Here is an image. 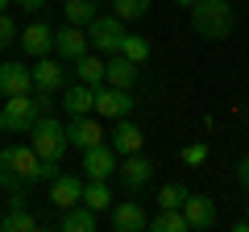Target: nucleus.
<instances>
[{
	"mask_svg": "<svg viewBox=\"0 0 249 232\" xmlns=\"http://www.w3.org/2000/svg\"><path fill=\"white\" fill-rule=\"evenodd\" d=\"M191 29L208 42H224L237 29V13L229 0H196L191 4Z\"/></svg>",
	"mask_w": 249,
	"mask_h": 232,
	"instance_id": "f257e3e1",
	"label": "nucleus"
},
{
	"mask_svg": "<svg viewBox=\"0 0 249 232\" xmlns=\"http://www.w3.org/2000/svg\"><path fill=\"white\" fill-rule=\"evenodd\" d=\"M50 104H54L50 91H37V96H29V91L25 96H9L4 104H0L4 108V129H9V133H29L37 116L50 112Z\"/></svg>",
	"mask_w": 249,
	"mask_h": 232,
	"instance_id": "f03ea898",
	"label": "nucleus"
},
{
	"mask_svg": "<svg viewBox=\"0 0 249 232\" xmlns=\"http://www.w3.org/2000/svg\"><path fill=\"white\" fill-rule=\"evenodd\" d=\"M0 166H9L13 174H21L25 182H50L58 174V162H42L34 153V145H4L0 149Z\"/></svg>",
	"mask_w": 249,
	"mask_h": 232,
	"instance_id": "7ed1b4c3",
	"label": "nucleus"
},
{
	"mask_svg": "<svg viewBox=\"0 0 249 232\" xmlns=\"http://www.w3.org/2000/svg\"><path fill=\"white\" fill-rule=\"evenodd\" d=\"M29 145L42 162H62L67 153V125H58L54 116H37L34 129H29Z\"/></svg>",
	"mask_w": 249,
	"mask_h": 232,
	"instance_id": "20e7f679",
	"label": "nucleus"
},
{
	"mask_svg": "<svg viewBox=\"0 0 249 232\" xmlns=\"http://www.w3.org/2000/svg\"><path fill=\"white\" fill-rule=\"evenodd\" d=\"M124 33H129V29H124V21L116 17V13H108V17H91L88 21V46L96 54H121V42H124Z\"/></svg>",
	"mask_w": 249,
	"mask_h": 232,
	"instance_id": "39448f33",
	"label": "nucleus"
},
{
	"mask_svg": "<svg viewBox=\"0 0 249 232\" xmlns=\"http://www.w3.org/2000/svg\"><path fill=\"white\" fill-rule=\"evenodd\" d=\"M133 91L129 87H112V83H100L96 87V104H91V112L100 116V120H121V116L133 112Z\"/></svg>",
	"mask_w": 249,
	"mask_h": 232,
	"instance_id": "423d86ee",
	"label": "nucleus"
},
{
	"mask_svg": "<svg viewBox=\"0 0 249 232\" xmlns=\"http://www.w3.org/2000/svg\"><path fill=\"white\" fill-rule=\"evenodd\" d=\"M116 179L124 182V191H142V187H150V179H154V162L142 158V149L124 153V162H116Z\"/></svg>",
	"mask_w": 249,
	"mask_h": 232,
	"instance_id": "0eeeda50",
	"label": "nucleus"
},
{
	"mask_svg": "<svg viewBox=\"0 0 249 232\" xmlns=\"http://www.w3.org/2000/svg\"><path fill=\"white\" fill-rule=\"evenodd\" d=\"M88 50L91 46H88V29L83 25H71V21H67L62 29H54V54H58L62 63H75V58H83Z\"/></svg>",
	"mask_w": 249,
	"mask_h": 232,
	"instance_id": "6e6552de",
	"label": "nucleus"
},
{
	"mask_svg": "<svg viewBox=\"0 0 249 232\" xmlns=\"http://www.w3.org/2000/svg\"><path fill=\"white\" fill-rule=\"evenodd\" d=\"M29 75H34V87L37 91H62V87H67V66H62V58H50V54L34 58Z\"/></svg>",
	"mask_w": 249,
	"mask_h": 232,
	"instance_id": "1a4fd4ad",
	"label": "nucleus"
},
{
	"mask_svg": "<svg viewBox=\"0 0 249 232\" xmlns=\"http://www.w3.org/2000/svg\"><path fill=\"white\" fill-rule=\"evenodd\" d=\"M104 141V125H100L96 116H71V125H67V145H75V149H91V145Z\"/></svg>",
	"mask_w": 249,
	"mask_h": 232,
	"instance_id": "9d476101",
	"label": "nucleus"
},
{
	"mask_svg": "<svg viewBox=\"0 0 249 232\" xmlns=\"http://www.w3.org/2000/svg\"><path fill=\"white\" fill-rule=\"evenodd\" d=\"M83 174H88V179H112L116 174V149L108 141L83 149Z\"/></svg>",
	"mask_w": 249,
	"mask_h": 232,
	"instance_id": "9b49d317",
	"label": "nucleus"
},
{
	"mask_svg": "<svg viewBox=\"0 0 249 232\" xmlns=\"http://www.w3.org/2000/svg\"><path fill=\"white\" fill-rule=\"evenodd\" d=\"M17 42H21V50L29 54V58H42V54H50L54 50V25H46V21H34V25H25L17 33Z\"/></svg>",
	"mask_w": 249,
	"mask_h": 232,
	"instance_id": "f8f14e48",
	"label": "nucleus"
},
{
	"mask_svg": "<svg viewBox=\"0 0 249 232\" xmlns=\"http://www.w3.org/2000/svg\"><path fill=\"white\" fill-rule=\"evenodd\" d=\"M34 91V75H29L25 63H0V99L9 96H25Z\"/></svg>",
	"mask_w": 249,
	"mask_h": 232,
	"instance_id": "ddd939ff",
	"label": "nucleus"
},
{
	"mask_svg": "<svg viewBox=\"0 0 249 232\" xmlns=\"http://www.w3.org/2000/svg\"><path fill=\"white\" fill-rule=\"evenodd\" d=\"M183 215H187V228H212L216 224V199H208V195H191L187 191V199H183Z\"/></svg>",
	"mask_w": 249,
	"mask_h": 232,
	"instance_id": "4468645a",
	"label": "nucleus"
},
{
	"mask_svg": "<svg viewBox=\"0 0 249 232\" xmlns=\"http://www.w3.org/2000/svg\"><path fill=\"white\" fill-rule=\"evenodd\" d=\"M137 75H142V66H137L133 58H124V54H108V63H104V83H112V87H129V91H133Z\"/></svg>",
	"mask_w": 249,
	"mask_h": 232,
	"instance_id": "2eb2a0df",
	"label": "nucleus"
},
{
	"mask_svg": "<svg viewBox=\"0 0 249 232\" xmlns=\"http://www.w3.org/2000/svg\"><path fill=\"white\" fill-rule=\"evenodd\" d=\"M108 145H112L116 153H137L145 145V133H142V125H133L129 116H121L116 120V129L108 133Z\"/></svg>",
	"mask_w": 249,
	"mask_h": 232,
	"instance_id": "dca6fc26",
	"label": "nucleus"
},
{
	"mask_svg": "<svg viewBox=\"0 0 249 232\" xmlns=\"http://www.w3.org/2000/svg\"><path fill=\"white\" fill-rule=\"evenodd\" d=\"M145 224H150V215H145L142 203H133V199L112 203V228H116V232H142Z\"/></svg>",
	"mask_w": 249,
	"mask_h": 232,
	"instance_id": "f3484780",
	"label": "nucleus"
},
{
	"mask_svg": "<svg viewBox=\"0 0 249 232\" xmlns=\"http://www.w3.org/2000/svg\"><path fill=\"white\" fill-rule=\"evenodd\" d=\"M83 199V179H75V174H54L50 179V203L58 207H75Z\"/></svg>",
	"mask_w": 249,
	"mask_h": 232,
	"instance_id": "a211bd4d",
	"label": "nucleus"
},
{
	"mask_svg": "<svg viewBox=\"0 0 249 232\" xmlns=\"http://www.w3.org/2000/svg\"><path fill=\"white\" fill-rule=\"evenodd\" d=\"M62 112L67 116H88L91 104H96V87H88V83H71V87H62Z\"/></svg>",
	"mask_w": 249,
	"mask_h": 232,
	"instance_id": "6ab92c4d",
	"label": "nucleus"
},
{
	"mask_svg": "<svg viewBox=\"0 0 249 232\" xmlns=\"http://www.w3.org/2000/svg\"><path fill=\"white\" fill-rule=\"evenodd\" d=\"M75 79L88 83V87H100V83H104V54L88 50L83 58H75Z\"/></svg>",
	"mask_w": 249,
	"mask_h": 232,
	"instance_id": "aec40b11",
	"label": "nucleus"
},
{
	"mask_svg": "<svg viewBox=\"0 0 249 232\" xmlns=\"http://www.w3.org/2000/svg\"><path fill=\"white\" fill-rule=\"evenodd\" d=\"M62 232H96V212L83 203L62 207Z\"/></svg>",
	"mask_w": 249,
	"mask_h": 232,
	"instance_id": "412c9836",
	"label": "nucleus"
},
{
	"mask_svg": "<svg viewBox=\"0 0 249 232\" xmlns=\"http://www.w3.org/2000/svg\"><path fill=\"white\" fill-rule=\"evenodd\" d=\"M0 228L4 232H34L37 228V215L29 207H9V212L0 215Z\"/></svg>",
	"mask_w": 249,
	"mask_h": 232,
	"instance_id": "4be33fe9",
	"label": "nucleus"
},
{
	"mask_svg": "<svg viewBox=\"0 0 249 232\" xmlns=\"http://www.w3.org/2000/svg\"><path fill=\"white\" fill-rule=\"evenodd\" d=\"M145 228H154V232H187V215H183V207H162Z\"/></svg>",
	"mask_w": 249,
	"mask_h": 232,
	"instance_id": "5701e85b",
	"label": "nucleus"
},
{
	"mask_svg": "<svg viewBox=\"0 0 249 232\" xmlns=\"http://www.w3.org/2000/svg\"><path fill=\"white\" fill-rule=\"evenodd\" d=\"M96 4H100V0H62V13H67L71 25H83V29H88V21L100 13Z\"/></svg>",
	"mask_w": 249,
	"mask_h": 232,
	"instance_id": "b1692460",
	"label": "nucleus"
},
{
	"mask_svg": "<svg viewBox=\"0 0 249 232\" xmlns=\"http://www.w3.org/2000/svg\"><path fill=\"white\" fill-rule=\"evenodd\" d=\"M121 54L124 58H133L137 66L150 58V37H142V33H124V42H121Z\"/></svg>",
	"mask_w": 249,
	"mask_h": 232,
	"instance_id": "393cba45",
	"label": "nucleus"
},
{
	"mask_svg": "<svg viewBox=\"0 0 249 232\" xmlns=\"http://www.w3.org/2000/svg\"><path fill=\"white\" fill-rule=\"evenodd\" d=\"M108 4H112V13L121 21H142L150 13V0H108Z\"/></svg>",
	"mask_w": 249,
	"mask_h": 232,
	"instance_id": "a878e982",
	"label": "nucleus"
},
{
	"mask_svg": "<svg viewBox=\"0 0 249 232\" xmlns=\"http://www.w3.org/2000/svg\"><path fill=\"white\" fill-rule=\"evenodd\" d=\"M183 199H187V187H183V182H170V187L158 191V207H183Z\"/></svg>",
	"mask_w": 249,
	"mask_h": 232,
	"instance_id": "bb28decb",
	"label": "nucleus"
},
{
	"mask_svg": "<svg viewBox=\"0 0 249 232\" xmlns=\"http://www.w3.org/2000/svg\"><path fill=\"white\" fill-rule=\"evenodd\" d=\"M17 33H21V29L13 25V17H9V13H0V54H4L13 42H17Z\"/></svg>",
	"mask_w": 249,
	"mask_h": 232,
	"instance_id": "cd10ccee",
	"label": "nucleus"
},
{
	"mask_svg": "<svg viewBox=\"0 0 249 232\" xmlns=\"http://www.w3.org/2000/svg\"><path fill=\"white\" fill-rule=\"evenodd\" d=\"M183 162H187V166H204V162H208V145H204V141L183 145Z\"/></svg>",
	"mask_w": 249,
	"mask_h": 232,
	"instance_id": "c85d7f7f",
	"label": "nucleus"
},
{
	"mask_svg": "<svg viewBox=\"0 0 249 232\" xmlns=\"http://www.w3.org/2000/svg\"><path fill=\"white\" fill-rule=\"evenodd\" d=\"M237 182H241V187L249 191V153H245V158L237 162Z\"/></svg>",
	"mask_w": 249,
	"mask_h": 232,
	"instance_id": "c756f323",
	"label": "nucleus"
},
{
	"mask_svg": "<svg viewBox=\"0 0 249 232\" xmlns=\"http://www.w3.org/2000/svg\"><path fill=\"white\" fill-rule=\"evenodd\" d=\"M13 4H21L25 13H42L46 9V0H13Z\"/></svg>",
	"mask_w": 249,
	"mask_h": 232,
	"instance_id": "7c9ffc66",
	"label": "nucleus"
},
{
	"mask_svg": "<svg viewBox=\"0 0 249 232\" xmlns=\"http://www.w3.org/2000/svg\"><path fill=\"white\" fill-rule=\"evenodd\" d=\"M175 4H178V9H191V4H196V0H175Z\"/></svg>",
	"mask_w": 249,
	"mask_h": 232,
	"instance_id": "2f4dec72",
	"label": "nucleus"
},
{
	"mask_svg": "<svg viewBox=\"0 0 249 232\" xmlns=\"http://www.w3.org/2000/svg\"><path fill=\"white\" fill-rule=\"evenodd\" d=\"M0 13H9V0H0Z\"/></svg>",
	"mask_w": 249,
	"mask_h": 232,
	"instance_id": "473e14b6",
	"label": "nucleus"
},
{
	"mask_svg": "<svg viewBox=\"0 0 249 232\" xmlns=\"http://www.w3.org/2000/svg\"><path fill=\"white\" fill-rule=\"evenodd\" d=\"M0 133H4V108H0Z\"/></svg>",
	"mask_w": 249,
	"mask_h": 232,
	"instance_id": "72a5a7b5",
	"label": "nucleus"
},
{
	"mask_svg": "<svg viewBox=\"0 0 249 232\" xmlns=\"http://www.w3.org/2000/svg\"><path fill=\"white\" fill-rule=\"evenodd\" d=\"M245 220H249V199H245Z\"/></svg>",
	"mask_w": 249,
	"mask_h": 232,
	"instance_id": "f704fd0d",
	"label": "nucleus"
},
{
	"mask_svg": "<svg viewBox=\"0 0 249 232\" xmlns=\"http://www.w3.org/2000/svg\"><path fill=\"white\" fill-rule=\"evenodd\" d=\"M245 125H249V104H245Z\"/></svg>",
	"mask_w": 249,
	"mask_h": 232,
	"instance_id": "c9c22d12",
	"label": "nucleus"
}]
</instances>
